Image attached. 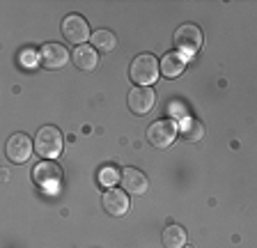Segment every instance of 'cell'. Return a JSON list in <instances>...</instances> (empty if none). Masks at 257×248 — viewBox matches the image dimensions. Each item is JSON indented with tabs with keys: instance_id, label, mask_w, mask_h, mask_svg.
I'll return each mask as SVG.
<instances>
[{
	"instance_id": "obj_1",
	"label": "cell",
	"mask_w": 257,
	"mask_h": 248,
	"mask_svg": "<svg viewBox=\"0 0 257 248\" xmlns=\"http://www.w3.org/2000/svg\"><path fill=\"white\" fill-rule=\"evenodd\" d=\"M131 81L138 83L140 87H152V83H156L161 74V65L156 62V58L152 53H140L138 58L131 62Z\"/></svg>"
},
{
	"instance_id": "obj_2",
	"label": "cell",
	"mask_w": 257,
	"mask_h": 248,
	"mask_svg": "<svg viewBox=\"0 0 257 248\" xmlns=\"http://www.w3.org/2000/svg\"><path fill=\"white\" fill-rule=\"evenodd\" d=\"M32 179L44 193L55 195L62 186V168L55 161H42L32 168Z\"/></svg>"
},
{
	"instance_id": "obj_3",
	"label": "cell",
	"mask_w": 257,
	"mask_h": 248,
	"mask_svg": "<svg viewBox=\"0 0 257 248\" xmlns=\"http://www.w3.org/2000/svg\"><path fill=\"white\" fill-rule=\"evenodd\" d=\"M172 42H175L177 51L182 55H193L198 53L200 46H202V30L195 23H184V26H179L175 30Z\"/></svg>"
},
{
	"instance_id": "obj_4",
	"label": "cell",
	"mask_w": 257,
	"mask_h": 248,
	"mask_svg": "<svg viewBox=\"0 0 257 248\" xmlns=\"http://www.w3.org/2000/svg\"><path fill=\"white\" fill-rule=\"evenodd\" d=\"M35 150H37L39 157H46L48 161L60 157V152H62V134L55 127H42L37 131V138H35Z\"/></svg>"
},
{
	"instance_id": "obj_5",
	"label": "cell",
	"mask_w": 257,
	"mask_h": 248,
	"mask_svg": "<svg viewBox=\"0 0 257 248\" xmlns=\"http://www.w3.org/2000/svg\"><path fill=\"white\" fill-rule=\"evenodd\" d=\"M175 136H177V124L170 122V119H156L150 129H147V141L154 147H159V150L170 147L172 141H175Z\"/></svg>"
},
{
	"instance_id": "obj_6",
	"label": "cell",
	"mask_w": 257,
	"mask_h": 248,
	"mask_svg": "<svg viewBox=\"0 0 257 248\" xmlns=\"http://www.w3.org/2000/svg\"><path fill=\"white\" fill-rule=\"evenodd\" d=\"M62 35L67 42L71 44H83L85 39H90V26H87V21L83 17H78V14H69V17L62 21Z\"/></svg>"
},
{
	"instance_id": "obj_7",
	"label": "cell",
	"mask_w": 257,
	"mask_h": 248,
	"mask_svg": "<svg viewBox=\"0 0 257 248\" xmlns=\"http://www.w3.org/2000/svg\"><path fill=\"white\" fill-rule=\"evenodd\" d=\"M156 103V94L152 87H134L128 92V108L136 115H147Z\"/></svg>"
},
{
	"instance_id": "obj_8",
	"label": "cell",
	"mask_w": 257,
	"mask_h": 248,
	"mask_svg": "<svg viewBox=\"0 0 257 248\" xmlns=\"http://www.w3.org/2000/svg\"><path fill=\"white\" fill-rule=\"evenodd\" d=\"M5 152L12 163H26L32 154V143L26 134H14L10 141H7Z\"/></svg>"
},
{
	"instance_id": "obj_9",
	"label": "cell",
	"mask_w": 257,
	"mask_h": 248,
	"mask_svg": "<svg viewBox=\"0 0 257 248\" xmlns=\"http://www.w3.org/2000/svg\"><path fill=\"white\" fill-rule=\"evenodd\" d=\"M119 182H122L124 191L131 195H145L150 191V179H147V175L140 173L138 168H124Z\"/></svg>"
},
{
	"instance_id": "obj_10",
	"label": "cell",
	"mask_w": 257,
	"mask_h": 248,
	"mask_svg": "<svg viewBox=\"0 0 257 248\" xmlns=\"http://www.w3.org/2000/svg\"><path fill=\"white\" fill-rule=\"evenodd\" d=\"M39 58H42V65L46 69H62L69 62V53L62 44H44Z\"/></svg>"
},
{
	"instance_id": "obj_11",
	"label": "cell",
	"mask_w": 257,
	"mask_h": 248,
	"mask_svg": "<svg viewBox=\"0 0 257 248\" xmlns=\"http://www.w3.org/2000/svg\"><path fill=\"white\" fill-rule=\"evenodd\" d=\"M101 205L103 209L108 211L110 216H122L128 211V195L126 191H119V189H108L101 198Z\"/></svg>"
},
{
	"instance_id": "obj_12",
	"label": "cell",
	"mask_w": 257,
	"mask_h": 248,
	"mask_svg": "<svg viewBox=\"0 0 257 248\" xmlns=\"http://www.w3.org/2000/svg\"><path fill=\"white\" fill-rule=\"evenodd\" d=\"M71 60H74V65L83 71H94L96 65H99V55H96L94 46H76Z\"/></svg>"
},
{
	"instance_id": "obj_13",
	"label": "cell",
	"mask_w": 257,
	"mask_h": 248,
	"mask_svg": "<svg viewBox=\"0 0 257 248\" xmlns=\"http://www.w3.org/2000/svg\"><path fill=\"white\" fill-rule=\"evenodd\" d=\"M186 69V58L182 53H166L161 60V74L166 78H175Z\"/></svg>"
},
{
	"instance_id": "obj_14",
	"label": "cell",
	"mask_w": 257,
	"mask_h": 248,
	"mask_svg": "<svg viewBox=\"0 0 257 248\" xmlns=\"http://www.w3.org/2000/svg\"><path fill=\"white\" fill-rule=\"evenodd\" d=\"M179 131H182V136L188 143H198V141H202V136H204V124L195 117L184 115V117L179 119Z\"/></svg>"
},
{
	"instance_id": "obj_15",
	"label": "cell",
	"mask_w": 257,
	"mask_h": 248,
	"mask_svg": "<svg viewBox=\"0 0 257 248\" xmlns=\"http://www.w3.org/2000/svg\"><path fill=\"white\" fill-rule=\"evenodd\" d=\"M163 246L166 248H184L186 246V230H184L182 225H175V223L166 225V230H163Z\"/></svg>"
},
{
	"instance_id": "obj_16",
	"label": "cell",
	"mask_w": 257,
	"mask_h": 248,
	"mask_svg": "<svg viewBox=\"0 0 257 248\" xmlns=\"http://www.w3.org/2000/svg\"><path fill=\"white\" fill-rule=\"evenodd\" d=\"M90 42H92V46H94L96 51H101V53H108V51H112L117 46V37H115L110 30H96L90 37Z\"/></svg>"
},
{
	"instance_id": "obj_17",
	"label": "cell",
	"mask_w": 257,
	"mask_h": 248,
	"mask_svg": "<svg viewBox=\"0 0 257 248\" xmlns=\"http://www.w3.org/2000/svg\"><path fill=\"white\" fill-rule=\"evenodd\" d=\"M119 179H122V173H117L115 166H106V168H101V173H99V182H101L103 186H108V189H115V182H119Z\"/></svg>"
},
{
	"instance_id": "obj_18",
	"label": "cell",
	"mask_w": 257,
	"mask_h": 248,
	"mask_svg": "<svg viewBox=\"0 0 257 248\" xmlns=\"http://www.w3.org/2000/svg\"><path fill=\"white\" fill-rule=\"evenodd\" d=\"M21 62L26 67H35V65H37V53H35V51H23V53H21Z\"/></svg>"
},
{
	"instance_id": "obj_19",
	"label": "cell",
	"mask_w": 257,
	"mask_h": 248,
	"mask_svg": "<svg viewBox=\"0 0 257 248\" xmlns=\"http://www.w3.org/2000/svg\"><path fill=\"white\" fill-rule=\"evenodd\" d=\"M184 248H195V246H191V243H186V246H184Z\"/></svg>"
}]
</instances>
